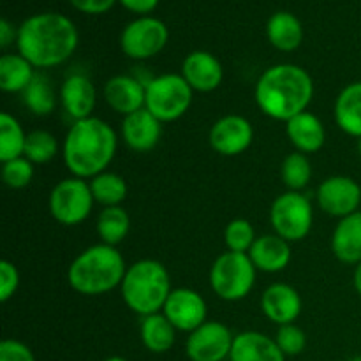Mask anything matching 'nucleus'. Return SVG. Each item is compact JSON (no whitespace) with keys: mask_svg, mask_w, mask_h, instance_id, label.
Listing matches in <instances>:
<instances>
[{"mask_svg":"<svg viewBox=\"0 0 361 361\" xmlns=\"http://www.w3.org/2000/svg\"><path fill=\"white\" fill-rule=\"evenodd\" d=\"M18 39V28H14V25L9 20L2 18L0 20V48L6 49L9 48L13 42H16Z\"/></svg>","mask_w":361,"mask_h":361,"instance_id":"nucleus-41","label":"nucleus"},{"mask_svg":"<svg viewBox=\"0 0 361 361\" xmlns=\"http://www.w3.org/2000/svg\"><path fill=\"white\" fill-rule=\"evenodd\" d=\"M358 154H360V157H361V137H358Z\"/></svg>","mask_w":361,"mask_h":361,"instance_id":"nucleus-44","label":"nucleus"},{"mask_svg":"<svg viewBox=\"0 0 361 361\" xmlns=\"http://www.w3.org/2000/svg\"><path fill=\"white\" fill-rule=\"evenodd\" d=\"M286 134L296 152H302L305 155L319 152L326 141L323 122L310 111L300 113L295 118L286 122Z\"/></svg>","mask_w":361,"mask_h":361,"instance_id":"nucleus-22","label":"nucleus"},{"mask_svg":"<svg viewBox=\"0 0 361 361\" xmlns=\"http://www.w3.org/2000/svg\"><path fill=\"white\" fill-rule=\"evenodd\" d=\"M331 252L341 263H361V212L338 221L331 235Z\"/></svg>","mask_w":361,"mask_h":361,"instance_id":"nucleus-23","label":"nucleus"},{"mask_svg":"<svg viewBox=\"0 0 361 361\" xmlns=\"http://www.w3.org/2000/svg\"><path fill=\"white\" fill-rule=\"evenodd\" d=\"M256 238L254 226L247 219H235L224 229V243L229 252L249 254Z\"/></svg>","mask_w":361,"mask_h":361,"instance_id":"nucleus-34","label":"nucleus"},{"mask_svg":"<svg viewBox=\"0 0 361 361\" xmlns=\"http://www.w3.org/2000/svg\"><path fill=\"white\" fill-rule=\"evenodd\" d=\"M104 361H129V360L122 358V356H111V358H106Z\"/></svg>","mask_w":361,"mask_h":361,"instance_id":"nucleus-43","label":"nucleus"},{"mask_svg":"<svg viewBox=\"0 0 361 361\" xmlns=\"http://www.w3.org/2000/svg\"><path fill=\"white\" fill-rule=\"evenodd\" d=\"M90 183L78 176L63 178L49 192L48 208L51 217L63 226H78L87 221L94 208Z\"/></svg>","mask_w":361,"mask_h":361,"instance_id":"nucleus-8","label":"nucleus"},{"mask_svg":"<svg viewBox=\"0 0 361 361\" xmlns=\"http://www.w3.org/2000/svg\"><path fill=\"white\" fill-rule=\"evenodd\" d=\"M267 37L279 51H295L303 41L302 21L289 11H277L267 23Z\"/></svg>","mask_w":361,"mask_h":361,"instance_id":"nucleus-24","label":"nucleus"},{"mask_svg":"<svg viewBox=\"0 0 361 361\" xmlns=\"http://www.w3.org/2000/svg\"><path fill=\"white\" fill-rule=\"evenodd\" d=\"M140 335L141 342L148 351L154 353V355H162L175 345L176 328L169 323L164 314L157 312L143 317Z\"/></svg>","mask_w":361,"mask_h":361,"instance_id":"nucleus-27","label":"nucleus"},{"mask_svg":"<svg viewBox=\"0 0 361 361\" xmlns=\"http://www.w3.org/2000/svg\"><path fill=\"white\" fill-rule=\"evenodd\" d=\"M168 39L169 30L164 21L154 16H140L122 30L120 48L129 59L148 60L164 49Z\"/></svg>","mask_w":361,"mask_h":361,"instance_id":"nucleus-10","label":"nucleus"},{"mask_svg":"<svg viewBox=\"0 0 361 361\" xmlns=\"http://www.w3.org/2000/svg\"><path fill=\"white\" fill-rule=\"evenodd\" d=\"M182 76L194 92H214L221 87L224 80L222 63L210 51L189 53L182 63Z\"/></svg>","mask_w":361,"mask_h":361,"instance_id":"nucleus-17","label":"nucleus"},{"mask_svg":"<svg viewBox=\"0 0 361 361\" xmlns=\"http://www.w3.org/2000/svg\"><path fill=\"white\" fill-rule=\"evenodd\" d=\"M25 143L27 134L21 123L11 113L4 111L0 115V161L7 162L23 157Z\"/></svg>","mask_w":361,"mask_h":361,"instance_id":"nucleus-30","label":"nucleus"},{"mask_svg":"<svg viewBox=\"0 0 361 361\" xmlns=\"http://www.w3.org/2000/svg\"><path fill=\"white\" fill-rule=\"evenodd\" d=\"M0 361H35V356L23 342L6 338L0 342Z\"/></svg>","mask_w":361,"mask_h":361,"instance_id":"nucleus-38","label":"nucleus"},{"mask_svg":"<svg viewBox=\"0 0 361 361\" xmlns=\"http://www.w3.org/2000/svg\"><path fill=\"white\" fill-rule=\"evenodd\" d=\"M118 147L113 127L101 118L76 120L63 140V164L78 178H94L111 164Z\"/></svg>","mask_w":361,"mask_h":361,"instance_id":"nucleus-3","label":"nucleus"},{"mask_svg":"<svg viewBox=\"0 0 361 361\" xmlns=\"http://www.w3.org/2000/svg\"><path fill=\"white\" fill-rule=\"evenodd\" d=\"M317 204L324 214L344 219L358 212L361 187L351 176H330L317 189Z\"/></svg>","mask_w":361,"mask_h":361,"instance_id":"nucleus-13","label":"nucleus"},{"mask_svg":"<svg viewBox=\"0 0 361 361\" xmlns=\"http://www.w3.org/2000/svg\"><path fill=\"white\" fill-rule=\"evenodd\" d=\"M162 134V122H159L147 108L123 116L122 140L134 152H150L157 147Z\"/></svg>","mask_w":361,"mask_h":361,"instance_id":"nucleus-19","label":"nucleus"},{"mask_svg":"<svg viewBox=\"0 0 361 361\" xmlns=\"http://www.w3.org/2000/svg\"><path fill=\"white\" fill-rule=\"evenodd\" d=\"M90 189L95 203L102 204L104 208L120 207V203L127 197V190H129L123 176L111 171H104L94 176L90 180Z\"/></svg>","mask_w":361,"mask_h":361,"instance_id":"nucleus-31","label":"nucleus"},{"mask_svg":"<svg viewBox=\"0 0 361 361\" xmlns=\"http://www.w3.org/2000/svg\"><path fill=\"white\" fill-rule=\"evenodd\" d=\"M102 94H104L106 102L113 111L127 116L145 108L147 83L134 76L118 74V76H113L106 81Z\"/></svg>","mask_w":361,"mask_h":361,"instance_id":"nucleus-15","label":"nucleus"},{"mask_svg":"<svg viewBox=\"0 0 361 361\" xmlns=\"http://www.w3.org/2000/svg\"><path fill=\"white\" fill-rule=\"evenodd\" d=\"M34 178V164L27 157L2 162V182L9 189H25Z\"/></svg>","mask_w":361,"mask_h":361,"instance_id":"nucleus-35","label":"nucleus"},{"mask_svg":"<svg viewBox=\"0 0 361 361\" xmlns=\"http://www.w3.org/2000/svg\"><path fill=\"white\" fill-rule=\"evenodd\" d=\"M353 284H355L356 293L361 296V263L356 264L355 275H353Z\"/></svg>","mask_w":361,"mask_h":361,"instance_id":"nucleus-42","label":"nucleus"},{"mask_svg":"<svg viewBox=\"0 0 361 361\" xmlns=\"http://www.w3.org/2000/svg\"><path fill=\"white\" fill-rule=\"evenodd\" d=\"M270 222L275 235L288 242L307 238L314 222V210L309 197L295 190L275 197L270 208Z\"/></svg>","mask_w":361,"mask_h":361,"instance_id":"nucleus-9","label":"nucleus"},{"mask_svg":"<svg viewBox=\"0 0 361 361\" xmlns=\"http://www.w3.org/2000/svg\"><path fill=\"white\" fill-rule=\"evenodd\" d=\"M235 335L219 321H207L189 334L185 353L190 361H224L229 358Z\"/></svg>","mask_w":361,"mask_h":361,"instance_id":"nucleus-11","label":"nucleus"},{"mask_svg":"<svg viewBox=\"0 0 361 361\" xmlns=\"http://www.w3.org/2000/svg\"><path fill=\"white\" fill-rule=\"evenodd\" d=\"M335 122L345 134L361 137V81L342 88L335 101Z\"/></svg>","mask_w":361,"mask_h":361,"instance_id":"nucleus-25","label":"nucleus"},{"mask_svg":"<svg viewBox=\"0 0 361 361\" xmlns=\"http://www.w3.org/2000/svg\"><path fill=\"white\" fill-rule=\"evenodd\" d=\"M162 314L169 319V323L176 328V331L192 334L194 330L207 323V302L197 291L189 288L173 289L171 295L162 307Z\"/></svg>","mask_w":361,"mask_h":361,"instance_id":"nucleus-12","label":"nucleus"},{"mask_svg":"<svg viewBox=\"0 0 361 361\" xmlns=\"http://www.w3.org/2000/svg\"><path fill=\"white\" fill-rule=\"evenodd\" d=\"M35 74V67L20 53L0 56V88L7 94H23Z\"/></svg>","mask_w":361,"mask_h":361,"instance_id":"nucleus-26","label":"nucleus"},{"mask_svg":"<svg viewBox=\"0 0 361 361\" xmlns=\"http://www.w3.org/2000/svg\"><path fill=\"white\" fill-rule=\"evenodd\" d=\"M78 28L62 13H37L18 27L16 48L35 69H49L69 60L76 51Z\"/></svg>","mask_w":361,"mask_h":361,"instance_id":"nucleus-1","label":"nucleus"},{"mask_svg":"<svg viewBox=\"0 0 361 361\" xmlns=\"http://www.w3.org/2000/svg\"><path fill=\"white\" fill-rule=\"evenodd\" d=\"M256 267L249 254L224 252L214 261L210 270V286L224 302L247 298L256 284Z\"/></svg>","mask_w":361,"mask_h":361,"instance_id":"nucleus-6","label":"nucleus"},{"mask_svg":"<svg viewBox=\"0 0 361 361\" xmlns=\"http://www.w3.org/2000/svg\"><path fill=\"white\" fill-rule=\"evenodd\" d=\"M229 361H286L275 338L259 331H242L235 335Z\"/></svg>","mask_w":361,"mask_h":361,"instance_id":"nucleus-21","label":"nucleus"},{"mask_svg":"<svg viewBox=\"0 0 361 361\" xmlns=\"http://www.w3.org/2000/svg\"><path fill=\"white\" fill-rule=\"evenodd\" d=\"M208 140L217 154L235 157L252 145L254 127L245 116L226 115L212 126Z\"/></svg>","mask_w":361,"mask_h":361,"instance_id":"nucleus-14","label":"nucleus"},{"mask_svg":"<svg viewBox=\"0 0 361 361\" xmlns=\"http://www.w3.org/2000/svg\"><path fill=\"white\" fill-rule=\"evenodd\" d=\"M74 9L87 14H102L115 6L116 0H69Z\"/></svg>","mask_w":361,"mask_h":361,"instance_id":"nucleus-39","label":"nucleus"},{"mask_svg":"<svg viewBox=\"0 0 361 361\" xmlns=\"http://www.w3.org/2000/svg\"><path fill=\"white\" fill-rule=\"evenodd\" d=\"M127 268L116 247L97 243L78 254L67 270V281L80 295H106L122 286Z\"/></svg>","mask_w":361,"mask_h":361,"instance_id":"nucleus-4","label":"nucleus"},{"mask_svg":"<svg viewBox=\"0 0 361 361\" xmlns=\"http://www.w3.org/2000/svg\"><path fill=\"white\" fill-rule=\"evenodd\" d=\"M281 176L284 185L289 190L300 192L303 187L312 178V164H310L309 157L302 152H293L288 157L282 161L281 166Z\"/></svg>","mask_w":361,"mask_h":361,"instance_id":"nucleus-32","label":"nucleus"},{"mask_svg":"<svg viewBox=\"0 0 361 361\" xmlns=\"http://www.w3.org/2000/svg\"><path fill=\"white\" fill-rule=\"evenodd\" d=\"M349 361H361V356H358V358H353V360H349Z\"/></svg>","mask_w":361,"mask_h":361,"instance_id":"nucleus-45","label":"nucleus"},{"mask_svg":"<svg viewBox=\"0 0 361 361\" xmlns=\"http://www.w3.org/2000/svg\"><path fill=\"white\" fill-rule=\"evenodd\" d=\"M97 233L102 243L116 247L126 240L130 229V217L122 207L102 208L97 217Z\"/></svg>","mask_w":361,"mask_h":361,"instance_id":"nucleus-28","label":"nucleus"},{"mask_svg":"<svg viewBox=\"0 0 361 361\" xmlns=\"http://www.w3.org/2000/svg\"><path fill=\"white\" fill-rule=\"evenodd\" d=\"M126 9L133 11V13L141 14V16H148V13L157 7L159 0H118Z\"/></svg>","mask_w":361,"mask_h":361,"instance_id":"nucleus-40","label":"nucleus"},{"mask_svg":"<svg viewBox=\"0 0 361 361\" xmlns=\"http://www.w3.org/2000/svg\"><path fill=\"white\" fill-rule=\"evenodd\" d=\"M261 310L279 326L293 324L302 314V298L293 286L275 282L264 289L261 296Z\"/></svg>","mask_w":361,"mask_h":361,"instance_id":"nucleus-16","label":"nucleus"},{"mask_svg":"<svg viewBox=\"0 0 361 361\" xmlns=\"http://www.w3.org/2000/svg\"><path fill=\"white\" fill-rule=\"evenodd\" d=\"M56 154H59V143L51 133L37 129L27 134L23 157H27L32 164H46Z\"/></svg>","mask_w":361,"mask_h":361,"instance_id":"nucleus-33","label":"nucleus"},{"mask_svg":"<svg viewBox=\"0 0 361 361\" xmlns=\"http://www.w3.org/2000/svg\"><path fill=\"white\" fill-rule=\"evenodd\" d=\"M23 104L37 116H48L56 108V92L44 74H35L32 83L25 88Z\"/></svg>","mask_w":361,"mask_h":361,"instance_id":"nucleus-29","label":"nucleus"},{"mask_svg":"<svg viewBox=\"0 0 361 361\" xmlns=\"http://www.w3.org/2000/svg\"><path fill=\"white\" fill-rule=\"evenodd\" d=\"M59 99L63 111L76 122V120L90 118L97 102V90L88 76L71 74L60 87Z\"/></svg>","mask_w":361,"mask_h":361,"instance_id":"nucleus-18","label":"nucleus"},{"mask_svg":"<svg viewBox=\"0 0 361 361\" xmlns=\"http://www.w3.org/2000/svg\"><path fill=\"white\" fill-rule=\"evenodd\" d=\"M18 286H20L18 268L11 261L4 259L0 263V302H9L14 296V293L18 291Z\"/></svg>","mask_w":361,"mask_h":361,"instance_id":"nucleus-37","label":"nucleus"},{"mask_svg":"<svg viewBox=\"0 0 361 361\" xmlns=\"http://www.w3.org/2000/svg\"><path fill=\"white\" fill-rule=\"evenodd\" d=\"M249 257L256 270L264 274H279L286 270L291 261V247L288 240L279 235L257 236L254 245L250 247Z\"/></svg>","mask_w":361,"mask_h":361,"instance_id":"nucleus-20","label":"nucleus"},{"mask_svg":"<svg viewBox=\"0 0 361 361\" xmlns=\"http://www.w3.org/2000/svg\"><path fill=\"white\" fill-rule=\"evenodd\" d=\"M171 291L169 271L155 259H141L130 264L120 286L126 305L143 317L162 312Z\"/></svg>","mask_w":361,"mask_h":361,"instance_id":"nucleus-5","label":"nucleus"},{"mask_svg":"<svg viewBox=\"0 0 361 361\" xmlns=\"http://www.w3.org/2000/svg\"><path fill=\"white\" fill-rule=\"evenodd\" d=\"M192 94L194 90L182 74H161L147 81L145 108L159 122H175L190 108Z\"/></svg>","mask_w":361,"mask_h":361,"instance_id":"nucleus-7","label":"nucleus"},{"mask_svg":"<svg viewBox=\"0 0 361 361\" xmlns=\"http://www.w3.org/2000/svg\"><path fill=\"white\" fill-rule=\"evenodd\" d=\"M256 104L274 120L289 122L307 111L314 97L312 76L295 63H277L264 71L254 90Z\"/></svg>","mask_w":361,"mask_h":361,"instance_id":"nucleus-2","label":"nucleus"},{"mask_svg":"<svg viewBox=\"0 0 361 361\" xmlns=\"http://www.w3.org/2000/svg\"><path fill=\"white\" fill-rule=\"evenodd\" d=\"M275 342H277V345L286 356H296L305 351L307 335L295 323L284 324V326H279L277 335H275Z\"/></svg>","mask_w":361,"mask_h":361,"instance_id":"nucleus-36","label":"nucleus"}]
</instances>
